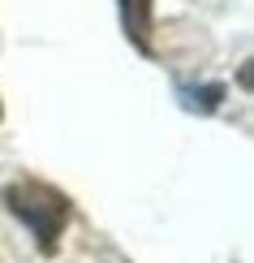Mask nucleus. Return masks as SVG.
<instances>
[{
    "label": "nucleus",
    "mask_w": 254,
    "mask_h": 263,
    "mask_svg": "<svg viewBox=\"0 0 254 263\" xmlns=\"http://www.w3.org/2000/svg\"><path fill=\"white\" fill-rule=\"evenodd\" d=\"M0 199H5V207L30 229V233H35L43 255L56 250L61 229L69 220V199H65L61 190H52V185H43V181H13V185H5Z\"/></svg>",
    "instance_id": "nucleus-1"
},
{
    "label": "nucleus",
    "mask_w": 254,
    "mask_h": 263,
    "mask_svg": "<svg viewBox=\"0 0 254 263\" xmlns=\"http://www.w3.org/2000/svg\"><path fill=\"white\" fill-rule=\"evenodd\" d=\"M121 26L134 39V48L151 52V0H121Z\"/></svg>",
    "instance_id": "nucleus-2"
}]
</instances>
